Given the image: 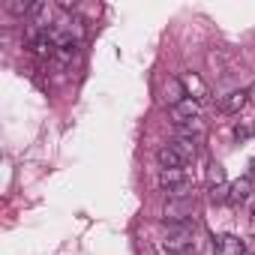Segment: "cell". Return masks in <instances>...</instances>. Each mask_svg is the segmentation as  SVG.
<instances>
[{"mask_svg":"<svg viewBox=\"0 0 255 255\" xmlns=\"http://www.w3.org/2000/svg\"><path fill=\"white\" fill-rule=\"evenodd\" d=\"M198 213V201L195 195H186V198H168L165 207H162V219L168 225H189Z\"/></svg>","mask_w":255,"mask_h":255,"instance_id":"1","label":"cell"},{"mask_svg":"<svg viewBox=\"0 0 255 255\" xmlns=\"http://www.w3.org/2000/svg\"><path fill=\"white\" fill-rule=\"evenodd\" d=\"M57 15V6L48 3V0H36L27 12V21H30V33H42V30H51L54 27V18Z\"/></svg>","mask_w":255,"mask_h":255,"instance_id":"2","label":"cell"},{"mask_svg":"<svg viewBox=\"0 0 255 255\" xmlns=\"http://www.w3.org/2000/svg\"><path fill=\"white\" fill-rule=\"evenodd\" d=\"M162 249L171 252V255H180V252L192 249V231H189V225H171L168 234H165V240H162Z\"/></svg>","mask_w":255,"mask_h":255,"instance_id":"3","label":"cell"},{"mask_svg":"<svg viewBox=\"0 0 255 255\" xmlns=\"http://www.w3.org/2000/svg\"><path fill=\"white\" fill-rule=\"evenodd\" d=\"M198 114H201V102H198V99H189V96H186L180 105L171 108V120H174V126L192 123V120H198Z\"/></svg>","mask_w":255,"mask_h":255,"instance_id":"4","label":"cell"},{"mask_svg":"<svg viewBox=\"0 0 255 255\" xmlns=\"http://www.w3.org/2000/svg\"><path fill=\"white\" fill-rule=\"evenodd\" d=\"M192 180H189V171L186 168H162L159 171V186L165 189V192H171V189H180V186H189Z\"/></svg>","mask_w":255,"mask_h":255,"instance_id":"5","label":"cell"},{"mask_svg":"<svg viewBox=\"0 0 255 255\" xmlns=\"http://www.w3.org/2000/svg\"><path fill=\"white\" fill-rule=\"evenodd\" d=\"M246 102H249V93L240 87V90H231V93H225V96L219 99V111H222V114H240Z\"/></svg>","mask_w":255,"mask_h":255,"instance_id":"6","label":"cell"},{"mask_svg":"<svg viewBox=\"0 0 255 255\" xmlns=\"http://www.w3.org/2000/svg\"><path fill=\"white\" fill-rule=\"evenodd\" d=\"M180 81H183V87H186V96L189 99H204L207 96V84H204V78L198 75V72H183L180 75Z\"/></svg>","mask_w":255,"mask_h":255,"instance_id":"7","label":"cell"},{"mask_svg":"<svg viewBox=\"0 0 255 255\" xmlns=\"http://www.w3.org/2000/svg\"><path fill=\"white\" fill-rule=\"evenodd\" d=\"M183 99H186V87H183V81H180V78H168L165 87H162V102H165L168 108H174V105H180Z\"/></svg>","mask_w":255,"mask_h":255,"instance_id":"8","label":"cell"},{"mask_svg":"<svg viewBox=\"0 0 255 255\" xmlns=\"http://www.w3.org/2000/svg\"><path fill=\"white\" fill-rule=\"evenodd\" d=\"M249 195H252V177L246 174V177H237V180L231 183V195H228V201H231V204H243Z\"/></svg>","mask_w":255,"mask_h":255,"instance_id":"9","label":"cell"},{"mask_svg":"<svg viewBox=\"0 0 255 255\" xmlns=\"http://www.w3.org/2000/svg\"><path fill=\"white\" fill-rule=\"evenodd\" d=\"M75 57H78V45H63V48H57V51H54V60H57V63H63V66H69Z\"/></svg>","mask_w":255,"mask_h":255,"instance_id":"10","label":"cell"},{"mask_svg":"<svg viewBox=\"0 0 255 255\" xmlns=\"http://www.w3.org/2000/svg\"><path fill=\"white\" fill-rule=\"evenodd\" d=\"M231 195V183H219V186H210V201L213 204H225Z\"/></svg>","mask_w":255,"mask_h":255,"instance_id":"11","label":"cell"},{"mask_svg":"<svg viewBox=\"0 0 255 255\" xmlns=\"http://www.w3.org/2000/svg\"><path fill=\"white\" fill-rule=\"evenodd\" d=\"M207 183H210V186H219V183H225V168H222L219 162H213V165L207 168Z\"/></svg>","mask_w":255,"mask_h":255,"instance_id":"12","label":"cell"},{"mask_svg":"<svg viewBox=\"0 0 255 255\" xmlns=\"http://www.w3.org/2000/svg\"><path fill=\"white\" fill-rule=\"evenodd\" d=\"M219 249H222V252H231V255H240V252H243V243H240L237 237L225 234V237H222V243H219Z\"/></svg>","mask_w":255,"mask_h":255,"instance_id":"13","label":"cell"},{"mask_svg":"<svg viewBox=\"0 0 255 255\" xmlns=\"http://www.w3.org/2000/svg\"><path fill=\"white\" fill-rule=\"evenodd\" d=\"M30 6H33V3H24V0H9V3H6V9H9L12 15H27Z\"/></svg>","mask_w":255,"mask_h":255,"instance_id":"14","label":"cell"},{"mask_svg":"<svg viewBox=\"0 0 255 255\" xmlns=\"http://www.w3.org/2000/svg\"><path fill=\"white\" fill-rule=\"evenodd\" d=\"M246 93H249V102H255V81H252V84L246 87Z\"/></svg>","mask_w":255,"mask_h":255,"instance_id":"15","label":"cell"},{"mask_svg":"<svg viewBox=\"0 0 255 255\" xmlns=\"http://www.w3.org/2000/svg\"><path fill=\"white\" fill-rule=\"evenodd\" d=\"M180 255H198V252H195V249H186V252H180Z\"/></svg>","mask_w":255,"mask_h":255,"instance_id":"16","label":"cell"}]
</instances>
